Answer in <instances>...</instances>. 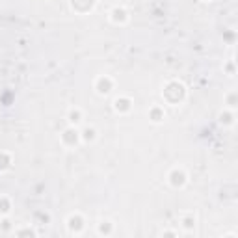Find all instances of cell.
I'll list each match as a JSON object with an SVG mask.
<instances>
[{"mask_svg": "<svg viewBox=\"0 0 238 238\" xmlns=\"http://www.w3.org/2000/svg\"><path fill=\"white\" fill-rule=\"evenodd\" d=\"M69 121L71 123H74L77 125L78 121H80V110L77 108V110H71V114H69Z\"/></svg>", "mask_w": 238, "mask_h": 238, "instance_id": "obj_1", "label": "cell"}]
</instances>
